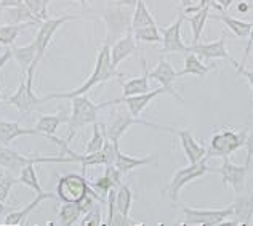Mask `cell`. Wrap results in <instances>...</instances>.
I'll return each mask as SVG.
<instances>
[{
    "mask_svg": "<svg viewBox=\"0 0 253 226\" xmlns=\"http://www.w3.org/2000/svg\"><path fill=\"white\" fill-rule=\"evenodd\" d=\"M121 76H122L121 72H117V68H114L112 63H111V45L104 44L101 48H99L95 69H93V72L90 74L88 81H86L84 85H81L79 89H76V90L48 93V95L43 96V99H45V101H50V99H72L76 96L86 95V93H88L93 87L108 82L109 79H112V77H121Z\"/></svg>",
    "mask_w": 253,
    "mask_h": 226,
    "instance_id": "6da1fadb",
    "label": "cell"
},
{
    "mask_svg": "<svg viewBox=\"0 0 253 226\" xmlns=\"http://www.w3.org/2000/svg\"><path fill=\"white\" fill-rule=\"evenodd\" d=\"M76 161L69 156H42V154H19L18 151L8 148L6 144H0V165L5 167L10 174H19L23 167L29 164H74Z\"/></svg>",
    "mask_w": 253,
    "mask_h": 226,
    "instance_id": "7a4b0ae2",
    "label": "cell"
},
{
    "mask_svg": "<svg viewBox=\"0 0 253 226\" xmlns=\"http://www.w3.org/2000/svg\"><path fill=\"white\" fill-rule=\"evenodd\" d=\"M135 8L125 5H119L114 2H109L108 8L103 13V19L106 23V29H108V37H106V44H114L119 39L124 37L126 32L131 29V18Z\"/></svg>",
    "mask_w": 253,
    "mask_h": 226,
    "instance_id": "3957f363",
    "label": "cell"
},
{
    "mask_svg": "<svg viewBox=\"0 0 253 226\" xmlns=\"http://www.w3.org/2000/svg\"><path fill=\"white\" fill-rule=\"evenodd\" d=\"M71 101H72V112L69 116V122H68L69 132H68V138H66L68 143H71V139L74 138L77 130H81L88 124H95L98 119V112L104 109L103 103L95 104L86 95L76 96Z\"/></svg>",
    "mask_w": 253,
    "mask_h": 226,
    "instance_id": "277c9868",
    "label": "cell"
},
{
    "mask_svg": "<svg viewBox=\"0 0 253 226\" xmlns=\"http://www.w3.org/2000/svg\"><path fill=\"white\" fill-rule=\"evenodd\" d=\"M86 194H93L99 202L104 201L101 194H98V192L91 189L88 180L85 178V174H68L58 178L56 196L61 202H79Z\"/></svg>",
    "mask_w": 253,
    "mask_h": 226,
    "instance_id": "5b68a950",
    "label": "cell"
},
{
    "mask_svg": "<svg viewBox=\"0 0 253 226\" xmlns=\"http://www.w3.org/2000/svg\"><path fill=\"white\" fill-rule=\"evenodd\" d=\"M37 66L32 64L31 68L26 72V81L23 79L21 84L16 90V93H13L8 98L5 99L6 104H11L19 111V114L26 116V114H31L34 112L39 106L45 103L43 98H37V95L32 90V82H34V71H36Z\"/></svg>",
    "mask_w": 253,
    "mask_h": 226,
    "instance_id": "8992f818",
    "label": "cell"
},
{
    "mask_svg": "<svg viewBox=\"0 0 253 226\" xmlns=\"http://www.w3.org/2000/svg\"><path fill=\"white\" fill-rule=\"evenodd\" d=\"M131 125H144V127H151V129H156V130H162V132H173V127H162V125H157L154 122H149V121H144L141 117H133L130 111L126 109H121L117 111L112 121L104 125L106 127V135L111 139L114 144H119L121 138L124 136V134L128 130Z\"/></svg>",
    "mask_w": 253,
    "mask_h": 226,
    "instance_id": "52a82bcc",
    "label": "cell"
},
{
    "mask_svg": "<svg viewBox=\"0 0 253 226\" xmlns=\"http://www.w3.org/2000/svg\"><path fill=\"white\" fill-rule=\"evenodd\" d=\"M207 161H209V156H205L204 159H201L199 162H194V164H189L188 167L184 169H178L175 172V175H173L171 181L167 188V192L173 202L178 201L179 197V191L188 183L197 180V178L204 177L205 174H209V172H215V169H210L207 165Z\"/></svg>",
    "mask_w": 253,
    "mask_h": 226,
    "instance_id": "ba28073f",
    "label": "cell"
},
{
    "mask_svg": "<svg viewBox=\"0 0 253 226\" xmlns=\"http://www.w3.org/2000/svg\"><path fill=\"white\" fill-rule=\"evenodd\" d=\"M244 144H245V132H234L229 129L218 132L210 139V148L207 149V156L228 157L239 148H242Z\"/></svg>",
    "mask_w": 253,
    "mask_h": 226,
    "instance_id": "9c48e42d",
    "label": "cell"
},
{
    "mask_svg": "<svg viewBox=\"0 0 253 226\" xmlns=\"http://www.w3.org/2000/svg\"><path fill=\"white\" fill-rule=\"evenodd\" d=\"M184 223L186 225H199V226H216L221 225L226 218H231L234 214V207L226 209H191L183 207Z\"/></svg>",
    "mask_w": 253,
    "mask_h": 226,
    "instance_id": "30bf717a",
    "label": "cell"
},
{
    "mask_svg": "<svg viewBox=\"0 0 253 226\" xmlns=\"http://www.w3.org/2000/svg\"><path fill=\"white\" fill-rule=\"evenodd\" d=\"M77 16L74 15H63L59 18H46L45 21H42L41 29H39L37 36H36V45H37V58H36V64L42 61V58L45 55L46 48H48L51 37L55 36V32L61 28L63 24L69 23V21H77Z\"/></svg>",
    "mask_w": 253,
    "mask_h": 226,
    "instance_id": "8fae6325",
    "label": "cell"
},
{
    "mask_svg": "<svg viewBox=\"0 0 253 226\" xmlns=\"http://www.w3.org/2000/svg\"><path fill=\"white\" fill-rule=\"evenodd\" d=\"M184 13H179L178 18L167 28L161 29L162 34V55H170V53H189V46L183 42L181 39V26L184 23Z\"/></svg>",
    "mask_w": 253,
    "mask_h": 226,
    "instance_id": "7c38bea8",
    "label": "cell"
},
{
    "mask_svg": "<svg viewBox=\"0 0 253 226\" xmlns=\"http://www.w3.org/2000/svg\"><path fill=\"white\" fill-rule=\"evenodd\" d=\"M247 165H236L229 161L228 157H223V165L221 169H215L216 174L223 177V184L228 188L231 186L234 189L236 194L242 192L245 189V180H247Z\"/></svg>",
    "mask_w": 253,
    "mask_h": 226,
    "instance_id": "4fadbf2b",
    "label": "cell"
},
{
    "mask_svg": "<svg viewBox=\"0 0 253 226\" xmlns=\"http://www.w3.org/2000/svg\"><path fill=\"white\" fill-rule=\"evenodd\" d=\"M162 93H167L165 91L164 87H159V89H154L148 93H141V95H135V96H126V98H117V99H112V101H106L103 103L104 108H109V106H114V104H121V103H125V106L128 108V111L131 112L133 117H141L143 111L148 108L149 103L152 101L154 98L161 96Z\"/></svg>",
    "mask_w": 253,
    "mask_h": 226,
    "instance_id": "5bb4252c",
    "label": "cell"
},
{
    "mask_svg": "<svg viewBox=\"0 0 253 226\" xmlns=\"http://www.w3.org/2000/svg\"><path fill=\"white\" fill-rule=\"evenodd\" d=\"M189 51L197 55L204 63H207L209 59H229L231 63L234 61V59L229 56L228 50H226V34L224 32L215 42H209V44L197 42V44L189 45Z\"/></svg>",
    "mask_w": 253,
    "mask_h": 226,
    "instance_id": "9a60e30c",
    "label": "cell"
},
{
    "mask_svg": "<svg viewBox=\"0 0 253 226\" xmlns=\"http://www.w3.org/2000/svg\"><path fill=\"white\" fill-rule=\"evenodd\" d=\"M149 79H154V81L161 82V85L165 89V91L170 93L171 96H175L176 99H179L181 103H184L183 96L179 95L178 91L173 90V82L176 81V71L173 69V66L170 64V61L164 59V56H161L159 59V64L156 66V69L149 71Z\"/></svg>",
    "mask_w": 253,
    "mask_h": 226,
    "instance_id": "2e32d148",
    "label": "cell"
},
{
    "mask_svg": "<svg viewBox=\"0 0 253 226\" xmlns=\"http://www.w3.org/2000/svg\"><path fill=\"white\" fill-rule=\"evenodd\" d=\"M171 134L179 138V143H181V148L189 164L199 162L207 156V149L196 141L194 135H192V129H173Z\"/></svg>",
    "mask_w": 253,
    "mask_h": 226,
    "instance_id": "e0dca14e",
    "label": "cell"
},
{
    "mask_svg": "<svg viewBox=\"0 0 253 226\" xmlns=\"http://www.w3.org/2000/svg\"><path fill=\"white\" fill-rule=\"evenodd\" d=\"M56 197H58V196H56V194H53V192H45V191L37 192V196L34 197V201H32L31 204L26 205L24 209L8 212V214H6V217H5V220H3V225H6V226H19V225L26 223V220L29 218V215H31L32 212H34L43 201H50V199H56Z\"/></svg>",
    "mask_w": 253,
    "mask_h": 226,
    "instance_id": "ac0fdd59",
    "label": "cell"
},
{
    "mask_svg": "<svg viewBox=\"0 0 253 226\" xmlns=\"http://www.w3.org/2000/svg\"><path fill=\"white\" fill-rule=\"evenodd\" d=\"M234 207V214H232V222H223L221 225H250L252 217H253V192L244 194L239 192L236 194V201L232 204Z\"/></svg>",
    "mask_w": 253,
    "mask_h": 226,
    "instance_id": "d6986e66",
    "label": "cell"
},
{
    "mask_svg": "<svg viewBox=\"0 0 253 226\" xmlns=\"http://www.w3.org/2000/svg\"><path fill=\"white\" fill-rule=\"evenodd\" d=\"M114 165L122 172V174H130V172H133L138 167H148V165H154V167H157L159 156L157 154H148V156H143V157H133L128 154H124V152L121 151V148H119L117 154H116Z\"/></svg>",
    "mask_w": 253,
    "mask_h": 226,
    "instance_id": "ffe728a7",
    "label": "cell"
},
{
    "mask_svg": "<svg viewBox=\"0 0 253 226\" xmlns=\"http://www.w3.org/2000/svg\"><path fill=\"white\" fill-rule=\"evenodd\" d=\"M138 51L135 36H133V29H130L124 37L119 39L114 45H111V63L114 68H117L124 59L130 58L131 55H135Z\"/></svg>",
    "mask_w": 253,
    "mask_h": 226,
    "instance_id": "44dd1931",
    "label": "cell"
},
{
    "mask_svg": "<svg viewBox=\"0 0 253 226\" xmlns=\"http://www.w3.org/2000/svg\"><path fill=\"white\" fill-rule=\"evenodd\" d=\"M43 136L41 132L36 127L34 129H23L19 122L15 121H0V144L8 146L13 139H16L19 136Z\"/></svg>",
    "mask_w": 253,
    "mask_h": 226,
    "instance_id": "7402d4cb",
    "label": "cell"
},
{
    "mask_svg": "<svg viewBox=\"0 0 253 226\" xmlns=\"http://www.w3.org/2000/svg\"><path fill=\"white\" fill-rule=\"evenodd\" d=\"M3 18L8 24H42V19H39L24 3L3 10Z\"/></svg>",
    "mask_w": 253,
    "mask_h": 226,
    "instance_id": "603a6c76",
    "label": "cell"
},
{
    "mask_svg": "<svg viewBox=\"0 0 253 226\" xmlns=\"http://www.w3.org/2000/svg\"><path fill=\"white\" fill-rule=\"evenodd\" d=\"M11 51H13V58H15V61L18 63L23 76H26V72H28V69L32 64L37 66L36 64V58H37L36 41H32L26 46H11Z\"/></svg>",
    "mask_w": 253,
    "mask_h": 226,
    "instance_id": "cb8c5ba5",
    "label": "cell"
},
{
    "mask_svg": "<svg viewBox=\"0 0 253 226\" xmlns=\"http://www.w3.org/2000/svg\"><path fill=\"white\" fill-rule=\"evenodd\" d=\"M141 64H143V76L130 79L128 82H125L122 85L124 89V98L126 96H135V95H141V93H148L151 91V85H149V69L148 64H146V59L141 58Z\"/></svg>",
    "mask_w": 253,
    "mask_h": 226,
    "instance_id": "d4e9b609",
    "label": "cell"
},
{
    "mask_svg": "<svg viewBox=\"0 0 253 226\" xmlns=\"http://www.w3.org/2000/svg\"><path fill=\"white\" fill-rule=\"evenodd\" d=\"M211 19H216V21H221L226 28H228L232 34L239 39H245L250 36V31H252V26L253 23H247V21H241V19H236L229 16L228 13L223 11L221 15H210Z\"/></svg>",
    "mask_w": 253,
    "mask_h": 226,
    "instance_id": "484cf974",
    "label": "cell"
},
{
    "mask_svg": "<svg viewBox=\"0 0 253 226\" xmlns=\"http://www.w3.org/2000/svg\"><path fill=\"white\" fill-rule=\"evenodd\" d=\"M68 122H69V116H64V114H51V116L41 114V117H39V121L36 124V129L41 132L45 138H50L56 134L59 125L68 124Z\"/></svg>",
    "mask_w": 253,
    "mask_h": 226,
    "instance_id": "4316f807",
    "label": "cell"
},
{
    "mask_svg": "<svg viewBox=\"0 0 253 226\" xmlns=\"http://www.w3.org/2000/svg\"><path fill=\"white\" fill-rule=\"evenodd\" d=\"M210 68L207 64H205L201 58H199L197 55H194V53H186V58H184V68L183 71L176 72V77H183V76H197L204 79L205 76L209 74Z\"/></svg>",
    "mask_w": 253,
    "mask_h": 226,
    "instance_id": "83f0119b",
    "label": "cell"
},
{
    "mask_svg": "<svg viewBox=\"0 0 253 226\" xmlns=\"http://www.w3.org/2000/svg\"><path fill=\"white\" fill-rule=\"evenodd\" d=\"M210 8L211 6H205V8L196 11L192 16H184V21H188L191 24V31H192V44H197L201 41V36L204 32V28H205V23H207V19L210 18ZM186 15V13H184Z\"/></svg>",
    "mask_w": 253,
    "mask_h": 226,
    "instance_id": "f1b7e54d",
    "label": "cell"
},
{
    "mask_svg": "<svg viewBox=\"0 0 253 226\" xmlns=\"http://www.w3.org/2000/svg\"><path fill=\"white\" fill-rule=\"evenodd\" d=\"M146 26H157L154 16L149 11V8L146 6L144 0H138L135 5V11H133V18H131V29H141Z\"/></svg>",
    "mask_w": 253,
    "mask_h": 226,
    "instance_id": "f546056e",
    "label": "cell"
},
{
    "mask_svg": "<svg viewBox=\"0 0 253 226\" xmlns=\"http://www.w3.org/2000/svg\"><path fill=\"white\" fill-rule=\"evenodd\" d=\"M81 217H82V212H81V209H79L77 202H64V205H61L59 214H58L59 225H63V226L76 225Z\"/></svg>",
    "mask_w": 253,
    "mask_h": 226,
    "instance_id": "4dcf8cb0",
    "label": "cell"
},
{
    "mask_svg": "<svg viewBox=\"0 0 253 226\" xmlns=\"http://www.w3.org/2000/svg\"><path fill=\"white\" fill-rule=\"evenodd\" d=\"M131 202H133V194L128 184H121L117 188L116 192V209L117 212H121L124 215H130V209H131Z\"/></svg>",
    "mask_w": 253,
    "mask_h": 226,
    "instance_id": "1f68e13d",
    "label": "cell"
},
{
    "mask_svg": "<svg viewBox=\"0 0 253 226\" xmlns=\"http://www.w3.org/2000/svg\"><path fill=\"white\" fill-rule=\"evenodd\" d=\"M106 139H108V135H106L104 124L95 122V124H93V135L90 138L88 144H86L85 152H98V151H101Z\"/></svg>",
    "mask_w": 253,
    "mask_h": 226,
    "instance_id": "d6a6232c",
    "label": "cell"
},
{
    "mask_svg": "<svg viewBox=\"0 0 253 226\" xmlns=\"http://www.w3.org/2000/svg\"><path fill=\"white\" fill-rule=\"evenodd\" d=\"M136 42H144V44H162V34L159 26H146L141 29L133 31Z\"/></svg>",
    "mask_w": 253,
    "mask_h": 226,
    "instance_id": "836d02e7",
    "label": "cell"
},
{
    "mask_svg": "<svg viewBox=\"0 0 253 226\" xmlns=\"http://www.w3.org/2000/svg\"><path fill=\"white\" fill-rule=\"evenodd\" d=\"M31 24H6L0 26V45L5 46H15V42L24 28H28Z\"/></svg>",
    "mask_w": 253,
    "mask_h": 226,
    "instance_id": "e575fe53",
    "label": "cell"
},
{
    "mask_svg": "<svg viewBox=\"0 0 253 226\" xmlns=\"http://www.w3.org/2000/svg\"><path fill=\"white\" fill-rule=\"evenodd\" d=\"M18 183L28 186V188H31V189H36L37 192H42L43 191L42 186H41V181H39V177L36 174L34 164H29V165H26V167L21 169V172H19Z\"/></svg>",
    "mask_w": 253,
    "mask_h": 226,
    "instance_id": "d590c367",
    "label": "cell"
},
{
    "mask_svg": "<svg viewBox=\"0 0 253 226\" xmlns=\"http://www.w3.org/2000/svg\"><path fill=\"white\" fill-rule=\"evenodd\" d=\"M103 223L101 220V210H99V205H93V207L84 215V220L81 222L82 226H99Z\"/></svg>",
    "mask_w": 253,
    "mask_h": 226,
    "instance_id": "8d00e7d4",
    "label": "cell"
},
{
    "mask_svg": "<svg viewBox=\"0 0 253 226\" xmlns=\"http://www.w3.org/2000/svg\"><path fill=\"white\" fill-rule=\"evenodd\" d=\"M23 2L39 19L45 21V19L48 18V11H45L43 8V0H23Z\"/></svg>",
    "mask_w": 253,
    "mask_h": 226,
    "instance_id": "74e56055",
    "label": "cell"
},
{
    "mask_svg": "<svg viewBox=\"0 0 253 226\" xmlns=\"http://www.w3.org/2000/svg\"><path fill=\"white\" fill-rule=\"evenodd\" d=\"M91 186H93V188H95L98 192H99V194L103 196L104 201H106V196H108V192H109L112 188H117V186H116L114 183H112V181H111L109 178L106 177V175H103L101 178H98L96 181H93V183H91Z\"/></svg>",
    "mask_w": 253,
    "mask_h": 226,
    "instance_id": "f35d334b",
    "label": "cell"
},
{
    "mask_svg": "<svg viewBox=\"0 0 253 226\" xmlns=\"http://www.w3.org/2000/svg\"><path fill=\"white\" fill-rule=\"evenodd\" d=\"M106 225H108V226H136L139 223L135 222V220H131L130 215H124V214H121V212L116 210L111 220L106 222Z\"/></svg>",
    "mask_w": 253,
    "mask_h": 226,
    "instance_id": "ab89813d",
    "label": "cell"
},
{
    "mask_svg": "<svg viewBox=\"0 0 253 226\" xmlns=\"http://www.w3.org/2000/svg\"><path fill=\"white\" fill-rule=\"evenodd\" d=\"M16 183H18V180H16V178L13 177V175L6 177L5 180L0 181V201L5 202L6 199H8L10 191H11V188H13V184H16Z\"/></svg>",
    "mask_w": 253,
    "mask_h": 226,
    "instance_id": "60d3db41",
    "label": "cell"
},
{
    "mask_svg": "<svg viewBox=\"0 0 253 226\" xmlns=\"http://www.w3.org/2000/svg\"><path fill=\"white\" fill-rule=\"evenodd\" d=\"M104 175L108 177L109 180H111L112 183H114V184L117 186V188H119V186L122 184V180H121V178H122V172L119 170V169L116 167L114 164H109V165H106V169H104Z\"/></svg>",
    "mask_w": 253,
    "mask_h": 226,
    "instance_id": "b9f144b4",
    "label": "cell"
},
{
    "mask_svg": "<svg viewBox=\"0 0 253 226\" xmlns=\"http://www.w3.org/2000/svg\"><path fill=\"white\" fill-rule=\"evenodd\" d=\"M232 64L236 66V69H237V74L244 76V77H245V79H247V81H249V84H250V89H252V93H253V72H252V71H247V69H245V66L239 64L237 61H232Z\"/></svg>",
    "mask_w": 253,
    "mask_h": 226,
    "instance_id": "7bdbcfd3",
    "label": "cell"
},
{
    "mask_svg": "<svg viewBox=\"0 0 253 226\" xmlns=\"http://www.w3.org/2000/svg\"><path fill=\"white\" fill-rule=\"evenodd\" d=\"M245 148H247V161H245V165H250L252 162V159H253V132L249 135V136H245Z\"/></svg>",
    "mask_w": 253,
    "mask_h": 226,
    "instance_id": "ee69618b",
    "label": "cell"
},
{
    "mask_svg": "<svg viewBox=\"0 0 253 226\" xmlns=\"http://www.w3.org/2000/svg\"><path fill=\"white\" fill-rule=\"evenodd\" d=\"M232 2H234V0H213L211 6L223 13V11H226V10L229 8V6L232 5Z\"/></svg>",
    "mask_w": 253,
    "mask_h": 226,
    "instance_id": "f6af8a7d",
    "label": "cell"
},
{
    "mask_svg": "<svg viewBox=\"0 0 253 226\" xmlns=\"http://www.w3.org/2000/svg\"><path fill=\"white\" fill-rule=\"evenodd\" d=\"M11 58H13V51H11V48H8V46H6L5 51L2 53V55H0V71L3 69V66L8 63Z\"/></svg>",
    "mask_w": 253,
    "mask_h": 226,
    "instance_id": "bcb514c9",
    "label": "cell"
},
{
    "mask_svg": "<svg viewBox=\"0 0 253 226\" xmlns=\"http://www.w3.org/2000/svg\"><path fill=\"white\" fill-rule=\"evenodd\" d=\"M23 0H0V8L6 10V8H13V6H19L23 5Z\"/></svg>",
    "mask_w": 253,
    "mask_h": 226,
    "instance_id": "7dc6e473",
    "label": "cell"
},
{
    "mask_svg": "<svg viewBox=\"0 0 253 226\" xmlns=\"http://www.w3.org/2000/svg\"><path fill=\"white\" fill-rule=\"evenodd\" d=\"M250 42H249V45H247V48H245V55H244V59H242V63H239V64H242V66H245V61H247V58H249V53H250V50H252V46H253V26H252V31H250Z\"/></svg>",
    "mask_w": 253,
    "mask_h": 226,
    "instance_id": "c3c4849f",
    "label": "cell"
},
{
    "mask_svg": "<svg viewBox=\"0 0 253 226\" xmlns=\"http://www.w3.org/2000/svg\"><path fill=\"white\" fill-rule=\"evenodd\" d=\"M109 2H114V3H119V5H125V6H131V8H135L138 0H109Z\"/></svg>",
    "mask_w": 253,
    "mask_h": 226,
    "instance_id": "681fc988",
    "label": "cell"
},
{
    "mask_svg": "<svg viewBox=\"0 0 253 226\" xmlns=\"http://www.w3.org/2000/svg\"><path fill=\"white\" fill-rule=\"evenodd\" d=\"M10 175H13V174H10V172L6 170L5 167H2V165H0V181L5 180V178H6V177H10Z\"/></svg>",
    "mask_w": 253,
    "mask_h": 226,
    "instance_id": "f907efd6",
    "label": "cell"
},
{
    "mask_svg": "<svg viewBox=\"0 0 253 226\" xmlns=\"http://www.w3.org/2000/svg\"><path fill=\"white\" fill-rule=\"evenodd\" d=\"M8 212H11V210H10V207H6V205H5L2 201H0V218H2L3 215L8 214Z\"/></svg>",
    "mask_w": 253,
    "mask_h": 226,
    "instance_id": "816d5d0a",
    "label": "cell"
},
{
    "mask_svg": "<svg viewBox=\"0 0 253 226\" xmlns=\"http://www.w3.org/2000/svg\"><path fill=\"white\" fill-rule=\"evenodd\" d=\"M249 8H250V5H249L247 2H241V3L237 5V10H239V11H242V13H247Z\"/></svg>",
    "mask_w": 253,
    "mask_h": 226,
    "instance_id": "f5cc1de1",
    "label": "cell"
},
{
    "mask_svg": "<svg viewBox=\"0 0 253 226\" xmlns=\"http://www.w3.org/2000/svg\"><path fill=\"white\" fill-rule=\"evenodd\" d=\"M191 2L192 0H181V6L183 8H188V6H191Z\"/></svg>",
    "mask_w": 253,
    "mask_h": 226,
    "instance_id": "db71d44e",
    "label": "cell"
},
{
    "mask_svg": "<svg viewBox=\"0 0 253 226\" xmlns=\"http://www.w3.org/2000/svg\"><path fill=\"white\" fill-rule=\"evenodd\" d=\"M50 2H53V0H43V8H45V11H48V3Z\"/></svg>",
    "mask_w": 253,
    "mask_h": 226,
    "instance_id": "11a10c76",
    "label": "cell"
},
{
    "mask_svg": "<svg viewBox=\"0 0 253 226\" xmlns=\"http://www.w3.org/2000/svg\"><path fill=\"white\" fill-rule=\"evenodd\" d=\"M79 3H81L82 6H86V0H77Z\"/></svg>",
    "mask_w": 253,
    "mask_h": 226,
    "instance_id": "9f6ffc18",
    "label": "cell"
},
{
    "mask_svg": "<svg viewBox=\"0 0 253 226\" xmlns=\"http://www.w3.org/2000/svg\"><path fill=\"white\" fill-rule=\"evenodd\" d=\"M2 101H3V96H2V95H0V104H2Z\"/></svg>",
    "mask_w": 253,
    "mask_h": 226,
    "instance_id": "6f0895ef",
    "label": "cell"
},
{
    "mask_svg": "<svg viewBox=\"0 0 253 226\" xmlns=\"http://www.w3.org/2000/svg\"><path fill=\"white\" fill-rule=\"evenodd\" d=\"M250 2H253V0H250Z\"/></svg>",
    "mask_w": 253,
    "mask_h": 226,
    "instance_id": "680465c9",
    "label": "cell"
},
{
    "mask_svg": "<svg viewBox=\"0 0 253 226\" xmlns=\"http://www.w3.org/2000/svg\"><path fill=\"white\" fill-rule=\"evenodd\" d=\"M252 3H253V2H252Z\"/></svg>",
    "mask_w": 253,
    "mask_h": 226,
    "instance_id": "91938a15",
    "label": "cell"
}]
</instances>
